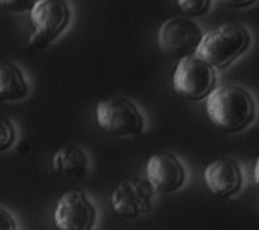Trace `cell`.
<instances>
[{
    "instance_id": "3",
    "label": "cell",
    "mask_w": 259,
    "mask_h": 230,
    "mask_svg": "<svg viewBox=\"0 0 259 230\" xmlns=\"http://www.w3.org/2000/svg\"><path fill=\"white\" fill-rule=\"evenodd\" d=\"M29 18L34 32L29 37L28 46L42 49L66 28L70 11L62 0H38L30 10Z\"/></svg>"
},
{
    "instance_id": "17",
    "label": "cell",
    "mask_w": 259,
    "mask_h": 230,
    "mask_svg": "<svg viewBox=\"0 0 259 230\" xmlns=\"http://www.w3.org/2000/svg\"><path fill=\"white\" fill-rule=\"evenodd\" d=\"M253 177L254 181L259 186V156L255 160L254 167H253Z\"/></svg>"
},
{
    "instance_id": "7",
    "label": "cell",
    "mask_w": 259,
    "mask_h": 230,
    "mask_svg": "<svg viewBox=\"0 0 259 230\" xmlns=\"http://www.w3.org/2000/svg\"><path fill=\"white\" fill-rule=\"evenodd\" d=\"M153 187L147 180L134 178L119 182L111 192L113 212L123 218H135L152 208Z\"/></svg>"
},
{
    "instance_id": "1",
    "label": "cell",
    "mask_w": 259,
    "mask_h": 230,
    "mask_svg": "<svg viewBox=\"0 0 259 230\" xmlns=\"http://www.w3.org/2000/svg\"><path fill=\"white\" fill-rule=\"evenodd\" d=\"M206 112L217 128L225 132H237L253 120L255 105L250 94L244 88L224 85L208 95Z\"/></svg>"
},
{
    "instance_id": "8",
    "label": "cell",
    "mask_w": 259,
    "mask_h": 230,
    "mask_svg": "<svg viewBox=\"0 0 259 230\" xmlns=\"http://www.w3.org/2000/svg\"><path fill=\"white\" fill-rule=\"evenodd\" d=\"M96 211L81 191L64 193L56 203L53 222L58 230H91Z\"/></svg>"
},
{
    "instance_id": "11",
    "label": "cell",
    "mask_w": 259,
    "mask_h": 230,
    "mask_svg": "<svg viewBox=\"0 0 259 230\" xmlns=\"http://www.w3.org/2000/svg\"><path fill=\"white\" fill-rule=\"evenodd\" d=\"M52 169L63 175L80 177L89 169V160L77 146H61L53 154Z\"/></svg>"
},
{
    "instance_id": "12",
    "label": "cell",
    "mask_w": 259,
    "mask_h": 230,
    "mask_svg": "<svg viewBox=\"0 0 259 230\" xmlns=\"http://www.w3.org/2000/svg\"><path fill=\"white\" fill-rule=\"evenodd\" d=\"M27 94L28 85L21 71L12 64L0 62V101H18Z\"/></svg>"
},
{
    "instance_id": "15",
    "label": "cell",
    "mask_w": 259,
    "mask_h": 230,
    "mask_svg": "<svg viewBox=\"0 0 259 230\" xmlns=\"http://www.w3.org/2000/svg\"><path fill=\"white\" fill-rule=\"evenodd\" d=\"M0 230H17L15 219L10 212L2 206H0Z\"/></svg>"
},
{
    "instance_id": "13",
    "label": "cell",
    "mask_w": 259,
    "mask_h": 230,
    "mask_svg": "<svg viewBox=\"0 0 259 230\" xmlns=\"http://www.w3.org/2000/svg\"><path fill=\"white\" fill-rule=\"evenodd\" d=\"M181 10L191 16H200L209 9L210 2L207 0H180L178 3Z\"/></svg>"
},
{
    "instance_id": "4",
    "label": "cell",
    "mask_w": 259,
    "mask_h": 230,
    "mask_svg": "<svg viewBox=\"0 0 259 230\" xmlns=\"http://www.w3.org/2000/svg\"><path fill=\"white\" fill-rule=\"evenodd\" d=\"M99 127L114 136L135 135L142 132L144 119L133 103L123 98L102 101L96 108Z\"/></svg>"
},
{
    "instance_id": "2",
    "label": "cell",
    "mask_w": 259,
    "mask_h": 230,
    "mask_svg": "<svg viewBox=\"0 0 259 230\" xmlns=\"http://www.w3.org/2000/svg\"><path fill=\"white\" fill-rule=\"evenodd\" d=\"M249 43L250 34L247 29L239 23L228 22L203 34L195 56L211 68L223 69L243 54Z\"/></svg>"
},
{
    "instance_id": "16",
    "label": "cell",
    "mask_w": 259,
    "mask_h": 230,
    "mask_svg": "<svg viewBox=\"0 0 259 230\" xmlns=\"http://www.w3.org/2000/svg\"><path fill=\"white\" fill-rule=\"evenodd\" d=\"M35 2H0V7L10 11H24L32 9Z\"/></svg>"
},
{
    "instance_id": "5",
    "label": "cell",
    "mask_w": 259,
    "mask_h": 230,
    "mask_svg": "<svg viewBox=\"0 0 259 230\" xmlns=\"http://www.w3.org/2000/svg\"><path fill=\"white\" fill-rule=\"evenodd\" d=\"M214 81L213 68L195 55L180 59L174 74L176 91L190 100H200L209 95Z\"/></svg>"
},
{
    "instance_id": "9",
    "label": "cell",
    "mask_w": 259,
    "mask_h": 230,
    "mask_svg": "<svg viewBox=\"0 0 259 230\" xmlns=\"http://www.w3.org/2000/svg\"><path fill=\"white\" fill-rule=\"evenodd\" d=\"M147 181L161 192L175 191L184 183L185 171L178 159L169 154H157L146 163Z\"/></svg>"
},
{
    "instance_id": "6",
    "label": "cell",
    "mask_w": 259,
    "mask_h": 230,
    "mask_svg": "<svg viewBox=\"0 0 259 230\" xmlns=\"http://www.w3.org/2000/svg\"><path fill=\"white\" fill-rule=\"evenodd\" d=\"M203 33L200 27L186 18H174L165 22L159 31V45L167 54L181 59L195 54Z\"/></svg>"
},
{
    "instance_id": "10",
    "label": "cell",
    "mask_w": 259,
    "mask_h": 230,
    "mask_svg": "<svg viewBox=\"0 0 259 230\" xmlns=\"http://www.w3.org/2000/svg\"><path fill=\"white\" fill-rule=\"evenodd\" d=\"M203 179L209 192L220 197L235 194L242 186L240 167L229 159H219L209 163L203 171Z\"/></svg>"
},
{
    "instance_id": "14",
    "label": "cell",
    "mask_w": 259,
    "mask_h": 230,
    "mask_svg": "<svg viewBox=\"0 0 259 230\" xmlns=\"http://www.w3.org/2000/svg\"><path fill=\"white\" fill-rule=\"evenodd\" d=\"M16 139V132L12 123L0 118V152L9 149Z\"/></svg>"
}]
</instances>
